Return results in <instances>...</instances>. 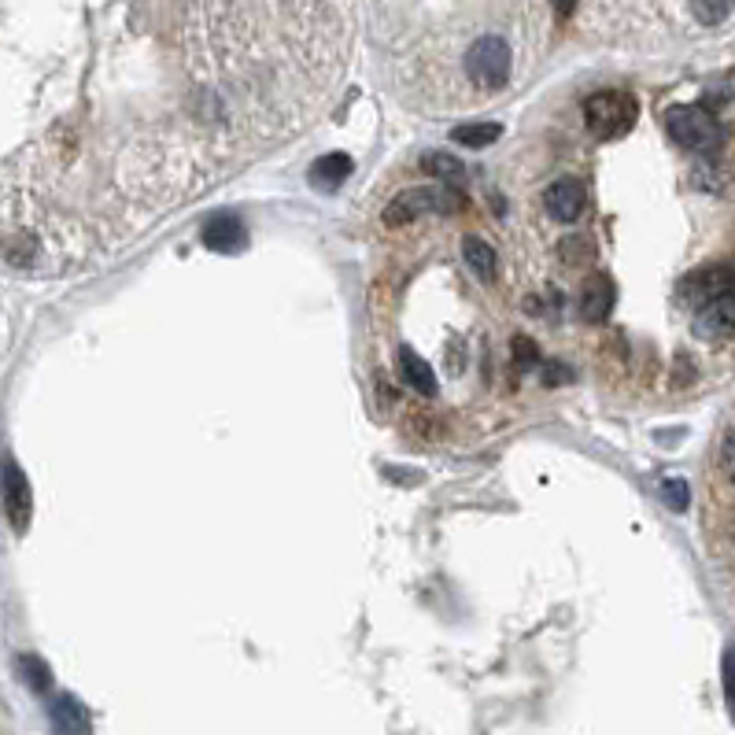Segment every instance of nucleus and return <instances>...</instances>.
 I'll list each match as a JSON object with an SVG mask.
<instances>
[{
	"instance_id": "f257e3e1",
	"label": "nucleus",
	"mask_w": 735,
	"mask_h": 735,
	"mask_svg": "<svg viewBox=\"0 0 735 735\" xmlns=\"http://www.w3.org/2000/svg\"><path fill=\"white\" fill-rule=\"evenodd\" d=\"M0 266L12 270H60V222L30 200L0 196Z\"/></svg>"
},
{
	"instance_id": "f03ea898",
	"label": "nucleus",
	"mask_w": 735,
	"mask_h": 735,
	"mask_svg": "<svg viewBox=\"0 0 735 735\" xmlns=\"http://www.w3.org/2000/svg\"><path fill=\"white\" fill-rule=\"evenodd\" d=\"M636 100L621 93V89H603L588 97L584 104V126H588L599 141H614V137H625L632 126H636Z\"/></svg>"
},
{
	"instance_id": "7ed1b4c3",
	"label": "nucleus",
	"mask_w": 735,
	"mask_h": 735,
	"mask_svg": "<svg viewBox=\"0 0 735 735\" xmlns=\"http://www.w3.org/2000/svg\"><path fill=\"white\" fill-rule=\"evenodd\" d=\"M510 67H514V56H510V45L503 37H481L473 41L470 52H466V78H470L477 89H503L510 82Z\"/></svg>"
},
{
	"instance_id": "20e7f679",
	"label": "nucleus",
	"mask_w": 735,
	"mask_h": 735,
	"mask_svg": "<svg viewBox=\"0 0 735 735\" xmlns=\"http://www.w3.org/2000/svg\"><path fill=\"white\" fill-rule=\"evenodd\" d=\"M462 207V196L455 193V185H429V189H410V193L396 196L385 211L388 226H407L425 211H436V215H455Z\"/></svg>"
},
{
	"instance_id": "39448f33",
	"label": "nucleus",
	"mask_w": 735,
	"mask_h": 735,
	"mask_svg": "<svg viewBox=\"0 0 735 735\" xmlns=\"http://www.w3.org/2000/svg\"><path fill=\"white\" fill-rule=\"evenodd\" d=\"M665 130H669L676 145L691 148V152H706L721 137V126H717V119L706 108H669Z\"/></svg>"
},
{
	"instance_id": "423d86ee",
	"label": "nucleus",
	"mask_w": 735,
	"mask_h": 735,
	"mask_svg": "<svg viewBox=\"0 0 735 735\" xmlns=\"http://www.w3.org/2000/svg\"><path fill=\"white\" fill-rule=\"evenodd\" d=\"M0 484H4V510H8L12 529L26 532L30 514H34V495H30L26 473L15 466V458H4V466H0Z\"/></svg>"
},
{
	"instance_id": "0eeeda50",
	"label": "nucleus",
	"mask_w": 735,
	"mask_h": 735,
	"mask_svg": "<svg viewBox=\"0 0 735 735\" xmlns=\"http://www.w3.org/2000/svg\"><path fill=\"white\" fill-rule=\"evenodd\" d=\"M584 185L577 178H558L547 185V193H543V207H547V215L555 218V222H577L580 211H584Z\"/></svg>"
},
{
	"instance_id": "6e6552de",
	"label": "nucleus",
	"mask_w": 735,
	"mask_h": 735,
	"mask_svg": "<svg viewBox=\"0 0 735 735\" xmlns=\"http://www.w3.org/2000/svg\"><path fill=\"white\" fill-rule=\"evenodd\" d=\"M732 289H735V274L728 266H706V270H699V274H691L684 281V296L691 303H699V307H706L710 300H717V296H724V292Z\"/></svg>"
},
{
	"instance_id": "1a4fd4ad",
	"label": "nucleus",
	"mask_w": 735,
	"mask_h": 735,
	"mask_svg": "<svg viewBox=\"0 0 735 735\" xmlns=\"http://www.w3.org/2000/svg\"><path fill=\"white\" fill-rule=\"evenodd\" d=\"M204 244L218 255H233L248 244V233H244V226L233 215H218L204 226Z\"/></svg>"
},
{
	"instance_id": "9d476101",
	"label": "nucleus",
	"mask_w": 735,
	"mask_h": 735,
	"mask_svg": "<svg viewBox=\"0 0 735 735\" xmlns=\"http://www.w3.org/2000/svg\"><path fill=\"white\" fill-rule=\"evenodd\" d=\"M52 732L56 735H93L89 713L74 695H60L52 702Z\"/></svg>"
},
{
	"instance_id": "9b49d317",
	"label": "nucleus",
	"mask_w": 735,
	"mask_h": 735,
	"mask_svg": "<svg viewBox=\"0 0 735 735\" xmlns=\"http://www.w3.org/2000/svg\"><path fill=\"white\" fill-rule=\"evenodd\" d=\"M348 174H351V159L344 156V152H329V156H322L318 163H314L307 178H311L314 189H322V193H337Z\"/></svg>"
},
{
	"instance_id": "f8f14e48",
	"label": "nucleus",
	"mask_w": 735,
	"mask_h": 735,
	"mask_svg": "<svg viewBox=\"0 0 735 735\" xmlns=\"http://www.w3.org/2000/svg\"><path fill=\"white\" fill-rule=\"evenodd\" d=\"M614 307V285L610 278H591L584 289H580V314L588 322H603L606 314Z\"/></svg>"
},
{
	"instance_id": "ddd939ff",
	"label": "nucleus",
	"mask_w": 735,
	"mask_h": 735,
	"mask_svg": "<svg viewBox=\"0 0 735 735\" xmlns=\"http://www.w3.org/2000/svg\"><path fill=\"white\" fill-rule=\"evenodd\" d=\"M399 370H403V381H407L414 392H422V396H436L433 366H429V362H425L414 348H399Z\"/></svg>"
},
{
	"instance_id": "4468645a",
	"label": "nucleus",
	"mask_w": 735,
	"mask_h": 735,
	"mask_svg": "<svg viewBox=\"0 0 735 735\" xmlns=\"http://www.w3.org/2000/svg\"><path fill=\"white\" fill-rule=\"evenodd\" d=\"M499 133H503L499 122H470V126H458L451 137H455L462 148H484V145H492V141H499Z\"/></svg>"
},
{
	"instance_id": "2eb2a0df",
	"label": "nucleus",
	"mask_w": 735,
	"mask_h": 735,
	"mask_svg": "<svg viewBox=\"0 0 735 735\" xmlns=\"http://www.w3.org/2000/svg\"><path fill=\"white\" fill-rule=\"evenodd\" d=\"M699 311L710 329H732L735 326V289L717 296V300H710L706 307H699Z\"/></svg>"
},
{
	"instance_id": "dca6fc26",
	"label": "nucleus",
	"mask_w": 735,
	"mask_h": 735,
	"mask_svg": "<svg viewBox=\"0 0 735 735\" xmlns=\"http://www.w3.org/2000/svg\"><path fill=\"white\" fill-rule=\"evenodd\" d=\"M462 252H466V263L481 274V278H492L495 274V252H492V244H484L481 237H466L462 241Z\"/></svg>"
},
{
	"instance_id": "f3484780",
	"label": "nucleus",
	"mask_w": 735,
	"mask_h": 735,
	"mask_svg": "<svg viewBox=\"0 0 735 735\" xmlns=\"http://www.w3.org/2000/svg\"><path fill=\"white\" fill-rule=\"evenodd\" d=\"M691 12H695L699 23L717 26L735 12V0H691Z\"/></svg>"
},
{
	"instance_id": "a211bd4d",
	"label": "nucleus",
	"mask_w": 735,
	"mask_h": 735,
	"mask_svg": "<svg viewBox=\"0 0 735 735\" xmlns=\"http://www.w3.org/2000/svg\"><path fill=\"white\" fill-rule=\"evenodd\" d=\"M19 673H23V680L34 687V691H49L52 687L49 665L41 662V658H34V654H23V658H19Z\"/></svg>"
},
{
	"instance_id": "6ab92c4d",
	"label": "nucleus",
	"mask_w": 735,
	"mask_h": 735,
	"mask_svg": "<svg viewBox=\"0 0 735 735\" xmlns=\"http://www.w3.org/2000/svg\"><path fill=\"white\" fill-rule=\"evenodd\" d=\"M422 163L429 174H436V178H444V181L462 178V163H458L455 156H447V152H433V156H425Z\"/></svg>"
},
{
	"instance_id": "aec40b11",
	"label": "nucleus",
	"mask_w": 735,
	"mask_h": 735,
	"mask_svg": "<svg viewBox=\"0 0 735 735\" xmlns=\"http://www.w3.org/2000/svg\"><path fill=\"white\" fill-rule=\"evenodd\" d=\"M558 255H566V263H588L591 244L580 241V237H566V241L558 244Z\"/></svg>"
},
{
	"instance_id": "412c9836",
	"label": "nucleus",
	"mask_w": 735,
	"mask_h": 735,
	"mask_svg": "<svg viewBox=\"0 0 735 735\" xmlns=\"http://www.w3.org/2000/svg\"><path fill=\"white\" fill-rule=\"evenodd\" d=\"M662 499L673 510H684L687 507V484L684 481H665L662 484Z\"/></svg>"
},
{
	"instance_id": "4be33fe9",
	"label": "nucleus",
	"mask_w": 735,
	"mask_h": 735,
	"mask_svg": "<svg viewBox=\"0 0 735 735\" xmlns=\"http://www.w3.org/2000/svg\"><path fill=\"white\" fill-rule=\"evenodd\" d=\"M724 695H728V706H732L735 717V651L724 654Z\"/></svg>"
},
{
	"instance_id": "5701e85b",
	"label": "nucleus",
	"mask_w": 735,
	"mask_h": 735,
	"mask_svg": "<svg viewBox=\"0 0 735 735\" xmlns=\"http://www.w3.org/2000/svg\"><path fill=\"white\" fill-rule=\"evenodd\" d=\"M721 466H724V473H728V477H732V481H735V429H732V433H728V436H724Z\"/></svg>"
},
{
	"instance_id": "b1692460",
	"label": "nucleus",
	"mask_w": 735,
	"mask_h": 735,
	"mask_svg": "<svg viewBox=\"0 0 735 735\" xmlns=\"http://www.w3.org/2000/svg\"><path fill=\"white\" fill-rule=\"evenodd\" d=\"M514 359L521 366H532L536 362V348H532V340H514Z\"/></svg>"
},
{
	"instance_id": "393cba45",
	"label": "nucleus",
	"mask_w": 735,
	"mask_h": 735,
	"mask_svg": "<svg viewBox=\"0 0 735 735\" xmlns=\"http://www.w3.org/2000/svg\"><path fill=\"white\" fill-rule=\"evenodd\" d=\"M551 4H555L558 19H569V15H573V8H577V0H551Z\"/></svg>"
}]
</instances>
